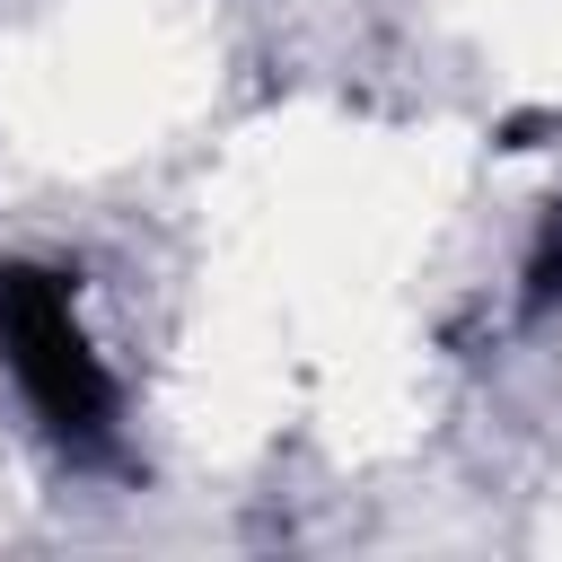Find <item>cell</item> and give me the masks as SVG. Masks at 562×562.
Segmentation results:
<instances>
[{
    "instance_id": "1",
    "label": "cell",
    "mask_w": 562,
    "mask_h": 562,
    "mask_svg": "<svg viewBox=\"0 0 562 562\" xmlns=\"http://www.w3.org/2000/svg\"><path fill=\"white\" fill-rule=\"evenodd\" d=\"M0 351L26 386V404L61 430V439H105V413H114V386L70 316V290L61 272H35V263H0Z\"/></svg>"
}]
</instances>
